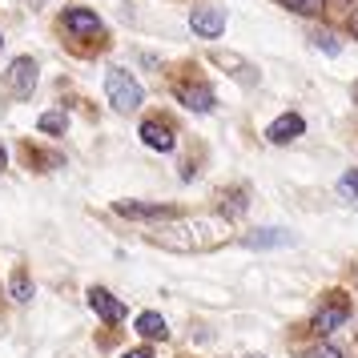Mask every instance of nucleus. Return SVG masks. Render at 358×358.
<instances>
[{"label":"nucleus","mask_w":358,"mask_h":358,"mask_svg":"<svg viewBox=\"0 0 358 358\" xmlns=\"http://www.w3.org/2000/svg\"><path fill=\"white\" fill-rule=\"evenodd\" d=\"M105 93H109V105H113V109H121V113L141 109V101H145L141 85H137V77H133V73H125V69H109V73H105Z\"/></svg>","instance_id":"f257e3e1"},{"label":"nucleus","mask_w":358,"mask_h":358,"mask_svg":"<svg viewBox=\"0 0 358 358\" xmlns=\"http://www.w3.org/2000/svg\"><path fill=\"white\" fill-rule=\"evenodd\" d=\"M334 302H326L318 314H314V334L318 338H326V334H334L338 326H346V318H350V302L342 298V294H330Z\"/></svg>","instance_id":"f03ea898"},{"label":"nucleus","mask_w":358,"mask_h":358,"mask_svg":"<svg viewBox=\"0 0 358 358\" xmlns=\"http://www.w3.org/2000/svg\"><path fill=\"white\" fill-rule=\"evenodd\" d=\"M33 89H36V61L33 57H17L13 69H8V93L24 101L33 97Z\"/></svg>","instance_id":"7ed1b4c3"},{"label":"nucleus","mask_w":358,"mask_h":358,"mask_svg":"<svg viewBox=\"0 0 358 358\" xmlns=\"http://www.w3.org/2000/svg\"><path fill=\"white\" fill-rule=\"evenodd\" d=\"M306 133V121L298 113H282L278 121H270V129H266V141L270 145H290L294 137H302Z\"/></svg>","instance_id":"20e7f679"},{"label":"nucleus","mask_w":358,"mask_h":358,"mask_svg":"<svg viewBox=\"0 0 358 358\" xmlns=\"http://www.w3.org/2000/svg\"><path fill=\"white\" fill-rule=\"evenodd\" d=\"M189 29H194L197 36L213 41V36L226 33V13H222V8H194V13H189Z\"/></svg>","instance_id":"39448f33"},{"label":"nucleus","mask_w":358,"mask_h":358,"mask_svg":"<svg viewBox=\"0 0 358 358\" xmlns=\"http://www.w3.org/2000/svg\"><path fill=\"white\" fill-rule=\"evenodd\" d=\"M89 306H93V314H101L105 322H121V318H125V302L113 298L109 290H101V286L89 290Z\"/></svg>","instance_id":"423d86ee"},{"label":"nucleus","mask_w":358,"mask_h":358,"mask_svg":"<svg viewBox=\"0 0 358 358\" xmlns=\"http://www.w3.org/2000/svg\"><path fill=\"white\" fill-rule=\"evenodd\" d=\"M178 101L194 113H210L213 109V89L210 85H181L178 89Z\"/></svg>","instance_id":"0eeeda50"},{"label":"nucleus","mask_w":358,"mask_h":358,"mask_svg":"<svg viewBox=\"0 0 358 358\" xmlns=\"http://www.w3.org/2000/svg\"><path fill=\"white\" fill-rule=\"evenodd\" d=\"M141 141H145L149 149H162V153H169V149L178 145V141H173V129H169L165 121H145V125H141Z\"/></svg>","instance_id":"6e6552de"},{"label":"nucleus","mask_w":358,"mask_h":358,"mask_svg":"<svg viewBox=\"0 0 358 358\" xmlns=\"http://www.w3.org/2000/svg\"><path fill=\"white\" fill-rule=\"evenodd\" d=\"M250 250H270V245H294V234L290 229H254L242 238Z\"/></svg>","instance_id":"1a4fd4ad"},{"label":"nucleus","mask_w":358,"mask_h":358,"mask_svg":"<svg viewBox=\"0 0 358 358\" xmlns=\"http://www.w3.org/2000/svg\"><path fill=\"white\" fill-rule=\"evenodd\" d=\"M65 29L77 33V36H89V33H101V20H97V13H89V8H69Z\"/></svg>","instance_id":"9d476101"},{"label":"nucleus","mask_w":358,"mask_h":358,"mask_svg":"<svg viewBox=\"0 0 358 358\" xmlns=\"http://www.w3.org/2000/svg\"><path fill=\"white\" fill-rule=\"evenodd\" d=\"M137 334H145V338H169V322H165L162 314H153V310H145V314H137Z\"/></svg>","instance_id":"9b49d317"},{"label":"nucleus","mask_w":358,"mask_h":358,"mask_svg":"<svg viewBox=\"0 0 358 358\" xmlns=\"http://www.w3.org/2000/svg\"><path fill=\"white\" fill-rule=\"evenodd\" d=\"M117 213H121V217H165V206H141V201H117L113 206Z\"/></svg>","instance_id":"f8f14e48"},{"label":"nucleus","mask_w":358,"mask_h":358,"mask_svg":"<svg viewBox=\"0 0 358 358\" xmlns=\"http://www.w3.org/2000/svg\"><path fill=\"white\" fill-rule=\"evenodd\" d=\"M8 290H13V298H17V302H29V298H33V282H29V274H24V270H13V278H8Z\"/></svg>","instance_id":"ddd939ff"},{"label":"nucleus","mask_w":358,"mask_h":358,"mask_svg":"<svg viewBox=\"0 0 358 358\" xmlns=\"http://www.w3.org/2000/svg\"><path fill=\"white\" fill-rule=\"evenodd\" d=\"M69 129V117L65 113H45L41 117V133H65Z\"/></svg>","instance_id":"4468645a"},{"label":"nucleus","mask_w":358,"mask_h":358,"mask_svg":"<svg viewBox=\"0 0 358 358\" xmlns=\"http://www.w3.org/2000/svg\"><path fill=\"white\" fill-rule=\"evenodd\" d=\"M310 41H314V49L330 52V57H338V52H342V45H338V41H334V33H314V36H310Z\"/></svg>","instance_id":"2eb2a0df"},{"label":"nucleus","mask_w":358,"mask_h":358,"mask_svg":"<svg viewBox=\"0 0 358 358\" xmlns=\"http://www.w3.org/2000/svg\"><path fill=\"white\" fill-rule=\"evenodd\" d=\"M338 194L350 197V201H358V169H350V173H342L338 181Z\"/></svg>","instance_id":"dca6fc26"},{"label":"nucleus","mask_w":358,"mask_h":358,"mask_svg":"<svg viewBox=\"0 0 358 358\" xmlns=\"http://www.w3.org/2000/svg\"><path fill=\"white\" fill-rule=\"evenodd\" d=\"M286 8H294V13H322L326 0H282Z\"/></svg>","instance_id":"f3484780"},{"label":"nucleus","mask_w":358,"mask_h":358,"mask_svg":"<svg viewBox=\"0 0 358 358\" xmlns=\"http://www.w3.org/2000/svg\"><path fill=\"white\" fill-rule=\"evenodd\" d=\"M310 358H342V350L334 346V342H318V346L310 350Z\"/></svg>","instance_id":"a211bd4d"},{"label":"nucleus","mask_w":358,"mask_h":358,"mask_svg":"<svg viewBox=\"0 0 358 358\" xmlns=\"http://www.w3.org/2000/svg\"><path fill=\"white\" fill-rule=\"evenodd\" d=\"M121 358H149V350H125Z\"/></svg>","instance_id":"6ab92c4d"},{"label":"nucleus","mask_w":358,"mask_h":358,"mask_svg":"<svg viewBox=\"0 0 358 358\" xmlns=\"http://www.w3.org/2000/svg\"><path fill=\"white\" fill-rule=\"evenodd\" d=\"M350 29H355V36H358V13H355V17H350Z\"/></svg>","instance_id":"aec40b11"},{"label":"nucleus","mask_w":358,"mask_h":358,"mask_svg":"<svg viewBox=\"0 0 358 358\" xmlns=\"http://www.w3.org/2000/svg\"><path fill=\"white\" fill-rule=\"evenodd\" d=\"M4 157H8V153H4V145H0V169H4Z\"/></svg>","instance_id":"412c9836"},{"label":"nucleus","mask_w":358,"mask_h":358,"mask_svg":"<svg viewBox=\"0 0 358 358\" xmlns=\"http://www.w3.org/2000/svg\"><path fill=\"white\" fill-rule=\"evenodd\" d=\"M355 101H358V85H355Z\"/></svg>","instance_id":"4be33fe9"},{"label":"nucleus","mask_w":358,"mask_h":358,"mask_svg":"<svg viewBox=\"0 0 358 358\" xmlns=\"http://www.w3.org/2000/svg\"><path fill=\"white\" fill-rule=\"evenodd\" d=\"M0 45H4V36H0Z\"/></svg>","instance_id":"5701e85b"}]
</instances>
